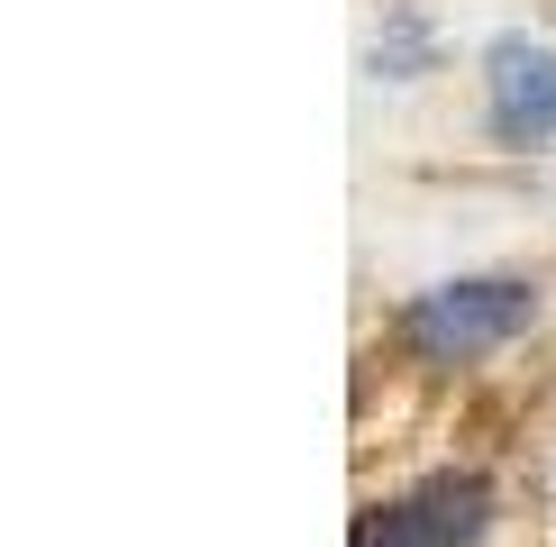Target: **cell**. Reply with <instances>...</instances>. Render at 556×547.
<instances>
[{
  "label": "cell",
  "instance_id": "4",
  "mask_svg": "<svg viewBox=\"0 0 556 547\" xmlns=\"http://www.w3.org/2000/svg\"><path fill=\"white\" fill-rule=\"evenodd\" d=\"M356 547H402V538H392V520H383V530H365V538H356Z\"/></svg>",
  "mask_w": 556,
  "mask_h": 547
},
{
  "label": "cell",
  "instance_id": "2",
  "mask_svg": "<svg viewBox=\"0 0 556 547\" xmlns=\"http://www.w3.org/2000/svg\"><path fill=\"white\" fill-rule=\"evenodd\" d=\"M483 74H493V128L502 137H556V46L539 37H502L493 55H483Z\"/></svg>",
  "mask_w": 556,
  "mask_h": 547
},
{
  "label": "cell",
  "instance_id": "3",
  "mask_svg": "<svg viewBox=\"0 0 556 547\" xmlns=\"http://www.w3.org/2000/svg\"><path fill=\"white\" fill-rule=\"evenodd\" d=\"M483 493L475 474H438V484H420L402 501V511H392V538L402 547H475L483 538Z\"/></svg>",
  "mask_w": 556,
  "mask_h": 547
},
{
  "label": "cell",
  "instance_id": "1",
  "mask_svg": "<svg viewBox=\"0 0 556 547\" xmlns=\"http://www.w3.org/2000/svg\"><path fill=\"white\" fill-rule=\"evenodd\" d=\"M529 319H539V292L520 283V274H475V283H438L410 302V347L420 356H483L502 347V338H520Z\"/></svg>",
  "mask_w": 556,
  "mask_h": 547
}]
</instances>
